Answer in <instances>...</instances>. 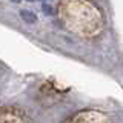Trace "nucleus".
I'll return each mask as SVG.
<instances>
[{"mask_svg": "<svg viewBox=\"0 0 123 123\" xmlns=\"http://www.w3.org/2000/svg\"><path fill=\"white\" fill-rule=\"evenodd\" d=\"M20 17H22V20H23V22L29 23V25H32V23H36V22H37L36 14H34L32 11H28V9H20Z\"/></svg>", "mask_w": 123, "mask_h": 123, "instance_id": "1", "label": "nucleus"}, {"mask_svg": "<svg viewBox=\"0 0 123 123\" xmlns=\"http://www.w3.org/2000/svg\"><path fill=\"white\" fill-rule=\"evenodd\" d=\"M28 2H37V0H28Z\"/></svg>", "mask_w": 123, "mask_h": 123, "instance_id": "2", "label": "nucleus"}, {"mask_svg": "<svg viewBox=\"0 0 123 123\" xmlns=\"http://www.w3.org/2000/svg\"><path fill=\"white\" fill-rule=\"evenodd\" d=\"M12 2H20V0H12Z\"/></svg>", "mask_w": 123, "mask_h": 123, "instance_id": "3", "label": "nucleus"}]
</instances>
